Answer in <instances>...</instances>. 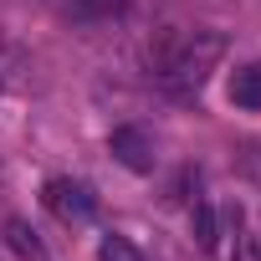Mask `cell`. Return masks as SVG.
Masks as SVG:
<instances>
[{
    "label": "cell",
    "mask_w": 261,
    "mask_h": 261,
    "mask_svg": "<svg viewBox=\"0 0 261 261\" xmlns=\"http://www.w3.org/2000/svg\"><path fill=\"white\" fill-rule=\"evenodd\" d=\"M230 102L236 108H261V62H251L230 77Z\"/></svg>",
    "instance_id": "5b68a950"
},
{
    "label": "cell",
    "mask_w": 261,
    "mask_h": 261,
    "mask_svg": "<svg viewBox=\"0 0 261 261\" xmlns=\"http://www.w3.org/2000/svg\"><path fill=\"white\" fill-rule=\"evenodd\" d=\"M97 261H144V256H139V246L128 241V236H102Z\"/></svg>",
    "instance_id": "52a82bcc"
},
{
    "label": "cell",
    "mask_w": 261,
    "mask_h": 261,
    "mask_svg": "<svg viewBox=\"0 0 261 261\" xmlns=\"http://www.w3.org/2000/svg\"><path fill=\"white\" fill-rule=\"evenodd\" d=\"M108 149H113V159L123 164V169H134V174H149L154 169V139L144 134V128H113L108 134Z\"/></svg>",
    "instance_id": "3957f363"
},
{
    "label": "cell",
    "mask_w": 261,
    "mask_h": 261,
    "mask_svg": "<svg viewBox=\"0 0 261 261\" xmlns=\"http://www.w3.org/2000/svg\"><path fill=\"white\" fill-rule=\"evenodd\" d=\"M220 57H225V36L220 31H174L169 26V31H159L149 41V67L174 92H200Z\"/></svg>",
    "instance_id": "6da1fadb"
},
{
    "label": "cell",
    "mask_w": 261,
    "mask_h": 261,
    "mask_svg": "<svg viewBox=\"0 0 261 261\" xmlns=\"http://www.w3.org/2000/svg\"><path fill=\"white\" fill-rule=\"evenodd\" d=\"M6 246H11L21 261H51V256H46V246H41V236H36L21 215H11V220H6Z\"/></svg>",
    "instance_id": "277c9868"
},
{
    "label": "cell",
    "mask_w": 261,
    "mask_h": 261,
    "mask_svg": "<svg viewBox=\"0 0 261 261\" xmlns=\"http://www.w3.org/2000/svg\"><path fill=\"white\" fill-rule=\"evenodd\" d=\"M41 200H46V210H51L57 220H67V225L97 215V195H92L87 185H77V179H46Z\"/></svg>",
    "instance_id": "7a4b0ae2"
},
{
    "label": "cell",
    "mask_w": 261,
    "mask_h": 261,
    "mask_svg": "<svg viewBox=\"0 0 261 261\" xmlns=\"http://www.w3.org/2000/svg\"><path fill=\"white\" fill-rule=\"evenodd\" d=\"M77 6H82V11H118L123 0H77Z\"/></svg>",
    "instance_id": "9c48e42d"
},
{
    "label": "cell",
    "mask_w": 261,
    "mask_h": 261,
    "mask_svg": "<svg viewBox=\"0 0 261 261\" xmlns=\"http://www.w3.org/2000/svg\"><path fill=\"white\" fill-rule=\"evenodd\" d=\"M236 261H261V236H256V230L236 236Z\"/></svg>",
    "instance_id": "ba28073f"
},
{
    "label": "cell",
    "mask_w": 261,
    "mask_h": 261,
    "mask_svg": "<svg viewBox=\"0 0 261 261\" xmlns=\"http://www.w3.org/2000/svg\"><path fill=\"white\" fill-rule=\"evenodd\" d=\"M190 230H195V241H200L205 251H215V246H220V220H215V210H210V205H195Z\"/></svg>",
    "instance_id": "8992f818"
}]
</instances>
